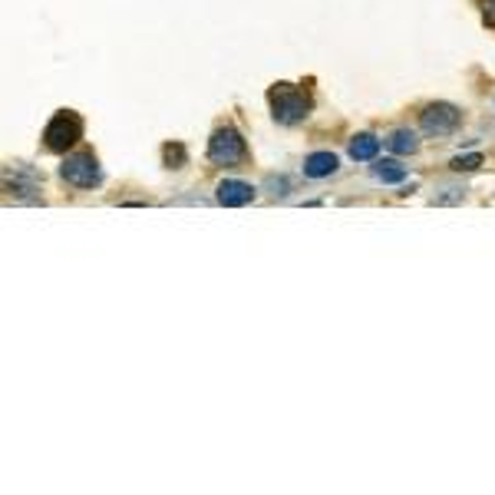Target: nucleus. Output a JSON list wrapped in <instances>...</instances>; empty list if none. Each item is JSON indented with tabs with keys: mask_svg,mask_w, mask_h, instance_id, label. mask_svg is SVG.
<instances>
[{
	"mask_svg": "<svg viewBox=\"0 0 495 495\" xmlns=\"http://www.w3.org/2000/svg\"><path fill=\"white\" fill-rule=\"evenodd\" d=\"M267 99H271V116H274L277 126H297L304 123L307 113H311V96L304 93V89H294V86H274L271 93H267Z\"/></svg>",
	"mask_w": 495,
	"mask_h": 495,
	"instance_id": "1",
	"label": "nucleus"
},
{
	"mask_svg": "<svg viewBox=\"0 0 495 495\" xmlns=\"http://www.w3.org/2000/svg\"><path fill=\"white\" fill-rule=\"evenodd\" d=\"M83 139V119L73 109H60L43 129V145L50 152H67Z\"/></svg>",
	"mask_w": 495,
	"mask_h": 495,
	"instance_id": "2",
	"label": "nucleus"
},
{
	"mask_svg": "<svg viewBox=\"0 0 495 495\" xmlns=\"http://www.w3.org/2000/svg\"><path fill=\"white\" fill-rule=\"evenodd\" d=\"M245 155H248V145L235 126H218V129L211 133V139H208V162L211 165L231 169V165L245 162Z\"/></svg>",
	"mask_w": 495,
	"mask_h": 495,
	"instance_id": "3",
	"label": "nucleus"
},
{
	"mask_svg": "<svg viewBox=\"0 0 495 495\" xmlns=\"http://www.w3.org/2000/svg\"><path fill=\"white\" fill-rule=\"evenodd\" d=\"M60 179L67 182V185H73V189L86 191V189H96L103 182V169H99L93 152H73L60 162Z\"/></svg>",
	"mask_w": 495,
	"mask_h": 495,
	"instance_id": "4",
	"label": "nucleus"
},
{
	"mask_svg": "<svg viewBox=\"0 0 495 495\" xmlns=\"http://www.w3.org/2000/svg\"><path fill=\"white\" fill-rule=\"evenodd\" d=\"M459 126H462V109L452 103H429L419 113V129L433 139H446V135L459 133Z\"/></svg>",
	"mask_w": 495,
	"mask_h": 495,
	"instance_id": "5",
	"label": "nucleus"
},
{
	"mask_svg": "<svg viewBox=\"0 0 495 495\" xmlns=\"http://www.w3.org/2000/svg\"><path fill=\"white\" fill-rule=\"evenodd\" d=\"M255 185H248L241 179H221L218 189H215V201L225 205V208H241L248 201H255Z\"/></svg>",
	"mask_w": 495,
	"mask_h": 495,
	"instance_id": "6",
	"label": "nucleus"
},
{
	"mask_svg": "<svg viewBox=\"0 0 495 495\" xmlns=\"http://www.w3.org/2000/svg\"><path fill=\"white\" fill-rule=\"evenodd\" d=\"M337 169H340V159L333 152H311L304 159V165H301V172H304V179H311V182H324V179H330V175H337Z\"/></svg>",
	"mask_w": 495,
	"mask_h": 495,
	"instance_id": "7",
	"label": "nucleus"
},
{
	"mask_svg": "<svg viewBox=\"0 0 495 495\" xmlns=\"http://www.w3.org/2000/svg\"><path fill=\"white\" fill-rule=\"evenodd\" d=\"M370 179L380 182V185H400L406 179V165H400L396 159H373Z\"/></svg>",
	"mask_w": 495,
	"mask_h": 495,
	"instance_id": "8",
	"label": "nucleus"
},
{
	"mask_svg": "<svg viewBox=\"0 0 495 495\" xmlns=\"http://www.w3.org/2000/svg\"><path fill=\"white\" fill-rule=\"evenodd\" d=\"M347 152H350L353 162H373L377 152H380V139L373 133H357L350 139V145H347Z\"/></svg>",
	"mask_w": 495,
	"mask_h": 495,
	"instance_id": "9",
	"label": "nucleus"
},
{
	"mask_svg": "<svg viewBox=\"0 0 495 495\" xmlns=\"http://www.w3.org/2000/svg\"><path fill=\"white\" fill-rule=\"evenodd\" d=\"M386 149H390L393 155H413L419 152V135L413 133V129H393V133H386Z\"/></svg>",
	"mask_w": 495,
	"mask_h": 495,
	"instance_id": "10",
	"label": "nucleus"
},
{
	"mask_svg": "<svg viewBox=\"0 0 495 495\" xmlns=\"http://www.w3.org/2000/svg\"><path fill=\"white\" fill-rule=\"evenodd\" d=\"M261 189H265L271 199H287V195L294 191V182L287 179V175H267Z\"/></svg>",
	"mask_w": 495,
	"mask_h": 495,
	"instance_id": "11",
	"label": "nucleus"
},
{
	"mask_svg": "<svg viewBox=\"0 0 495 495\" xmlns=\"http://www.w3.org/2000/svg\"><path fill=\"white\" fill-rule=\"evenodd\" d=\"M482 162H486V159H482L479 152H472V155H456L449 165H452V172H476Z\"/></svg>",
	"mask_w": 495,
	"mask_h": 495,
	"instance_id": "12",
	"label": "nucleus"
},
{
	"mask_svg": "<svg viewBox=\"0 0 495 495\" xmlns=\"http://www.w3.org/2000/svg\"><path fill=\"white\" fill-rule=\"evenodd\" d=\"M165 162H169V169H182V165H185V149H182L179 143L165 145Z\"/></svg>",
	"mask_w": 495,
	"mask_h": 495,
	"instance_id": "13",
	"label": "nucleus"
}]
</instances>
